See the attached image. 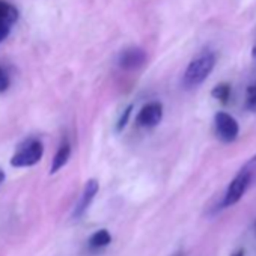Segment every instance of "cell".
Segmentation results:
<instances>
[{
    "label": "cell",
    "instance_id": "6",
    "mask_svg": "<svg viewBox=\"0 0 256 256\" xmlns=\"http://www.w3.org/2000/svg\"><path fill=\"white\" fill-rule=\"evenodd\" d=\"M162 119H163V104L158 101H152L142 107V110L136 118V122L144 128H152L158 125Z\"/></svg>",
    "mask_w": 256,
    "mask_h": 256
},
{
    "label": "cell",
    "instance_id": "3",
    "mask_svg": "<svg viewBox=\"0 0 256 256\" xmlns=\"http://www.w3.org/2000/svg\"><path fill=\"white\" fill-rule=\"evenodd\" d=\"M250 181H252V175L250 172L247 170H242L240 172L229 184L226 193H224V198H223V206H232L235 205L242 196L244 193L247 192L248 186H250Z\"/></svg>",
    "mask_w": 256,
    "mask_h": 256
},
{
    "label": "cell",
    "instance_id": "13",
    "mask_svg": "<svg viewBox=\"0 0 256 256\" xmlns=\"http://www.w3.org/2000/svg\"><path fill=\"white\" fill-rule=\"evenodd\" d=\"M246 108L250 110V112H256V84H252V86L247 88Z\"/></svg>",
    "mask_w": 256,
    "mask_h": 256
},
{
    "label": "cell",
    "instance_id": "20",
    "mask_svg": "<svg viewBox=\"0 0 256 256\" xmlns=\"http://www.w3.org/2000/svg\"><path fill=\"white\" fill-rule=\"evenodd\" d=\"M254 230H256V224H254Z\"/></svg>",
    "mask_w": 256,
    "mask_h": 256
},
{
    "label": "cell",
    "instance_id": "5",
    "mask_svg": "<svg viewBox=\"0 0 256 256\" xmlns=\"http://www.w3.org/2000/svg\"><path fill=\"white\" fill-rule=\"evenodd\" d=\"M145 62H146V52L140 47H128L118 58L119 68H122L125 71L138 70V68L144 66Z\"/></svg>",
    "mask_w": 256,
    "mask_h": 256
},
{
    "label": "cell",
    "instance_id": "18",
    "mask_svg": "<svg viewBox=\"0 0 256 256\" xmlns=\"http://www.w3.org/2000/svg\"><path fill=\"white\" fill-rule=\"evenodd\" d=\"M252 58H253V60L256 62V46L252 48Z\"/></svg>",
    "mask_w": 256,
    "mask_h": 256
},
{
    "label": "cell",
    "instance_id": "8",
    "mask_svg": "<svg viewBox=\"0 0 256 256\" xmlns=\"http://www.w3.org/2000/svg\"><path fill=\"white\" fill-rule=\"evenodd\" d=\"M70 157H71V145H70L68 142H64V144L59 146L58 152L54 154V157H53L52 168H50V174L59 172V170L68 163Z\"/></svg>",
    "mask_w": 256,
    "mask_h": 256
},
{
    "label": "cell",
    "instance_id": "12",
    "mask_svg": "<svg viewBox=\"0 0 256 256\" xmlns=\"http://www.w3.org/2000/svg\"><path fill=\"white\" fill-rule=\"evenodd\" d=\"M11 86V74L8 68L0 62V94H4L10 89Z\"/></svg>",
    "mask_w": 256,
    "mask_h": 256
},
{
    "label": "cell",
    "instance_id": "4",
    "mask_svg": "<svg viewBox=\"0 0 256 256\" xmlns=\"http://www.w3.org/2000/svg\"><path fill=\"white\" fill-rule=\"evenodd\" d=\"M214 124H216V132H217V136L220 138V140L230 144L238 138V133H240L238 122L229 113H226V112L216 113Z\"/></svg>",
    "mask_w": 256,
    "mask_h": 256
},
{
    "label": "cell",
    "instance_id": "9",
    "mask_svg": "<svg viewBox=\"0 0 256 256\" xmlns=\"http://www.w3.org/2000/svg\"><path fill=\"white\" fill-rule=\"evenodd\" d=\"M18 20V10L6 2V0H0V23L14 26Z\"/></svg>",
    "mask_w": 256,
    "mask_h": 256
},
{
    "label": "cell",
    "instance_id": "19",
    "mask_svg": "<svg viewBox=\"0 0 256 256\" xmlns=\"http://www.w3.org/2000/svg\"><path fill=\"white\" fill-rule=\"evenodd\" d=\"M253 160H254V162H256V156H254V157H253Z\"/></svg>",
    "mask_w": 256,
    "mask_h": 256
},
{
    "label": "cell",
    "instance_id": "21",
    "mask_svg": "<svg viewBox=\"0 0 256 256\" xmlns=\"http://www.w3.org/2000/svg\"><path fill=\"white\" fill-rule=\"evenodd\" d=\"M178 256H181V254H178Z\"/></svg>",
    "mask_w": 256,
    "mask_h": 256
},
{
    "label": "cell",
    "instance_id": "10",
    "mask_svg": "<svg viewBox=\"0 0 256 256\" xmlns=\"http://www.w3.org/2000/svg\"><path fill=\"white\" fill-rule=\"evenodd\" d=\"M112 242V235L107 229H100L96 232H94L90 236H89V247L94 248V250H98V248H102L106 246H108Z\"/></svg>",
    "mask_w": 256,
    "mask_h": 256
},
{
    "label": "cell",
    "instance_id": "16",
    "mask_svg": "<svg viewBox=\"0 0 256 256\" xmlns=\"http://www.w3.org/2000/svg\"><path fill=\"white\" fill-rule=\"evenodd\" d=\"M230 256H246V253H244V248H240V250H236L234 254H230Z\"/></svg>",
    "mask_w": 256,
    "mask_h": 256
},
{
    "label": "cell",
    "instance_id": "15",
    "mask_svg": "<svg viewBox=\"0 0 256 256\" xmlns=\"http://www.w3.org/2000/svg\"><path fill=\"white\" fill-rule=\"evenodd\" d=\"M11 29H12V26H8V24L0 23V42L5 41V40L8 38V35H10V32H11Z\"/></svg>",
    "mask_w": 256,
    "mask_h": 256
},
{
    "label": "cell",
    "instance_id": "11",
    "mask_svg": "<svg viewBox=\"0 0 256 256\" xmlns=\"http://www.w3.org/2000/svg\"><path fill=\"white\" fill-rule=\"evenodd\" d=\"M211 95H212L217 101H220L222 104H228V101H229V98H230V84H228V83H220V84H217V86L211 90Z\"/></svg>",
    "mask_w": 256,
    "mask_h": 256
},
{
    "label": "cell",
    "instance_id": "2",
    "mask_svg": "<svg viewBox=\"0 0 256 256\" xmlns=\"http://www.w3.org/2000/svg\"><path fill=\"white\" fill-rule=\"evenodd\" d=\"M44 154V145L38 139H29L26 140L17 152L11 158V166L12 168H30L35 166L41 162Z\"/></svg>",
    "mask_w": 256,
    "mask_h": 256
},
{
    "label": "cell",
    "instance_id": "17",
    "mask_svg": "<svg viewBox=\"0 0 256 256\" xmlns=\"http://www.w3.org/2000/svg\"><path fill=\"white\" fill-rule=\"evenodd\" d=\"M5 181V172L0 169V186H2V182Z\"/></svg>",
    "mask_w": 256,
    "mask_h": 256
},
{
    "label": "cell",
    "instance_id": "1",
    "mask_svg": "<svg viewBox=\"0 0 256 256\" xmlns=\"http://www.w3.org/2000/svg\"><path fill=\"white\" fill-rule=\"evenodd\" d=\"M216 66V54L214 53H204L199 58L193 59L188 66L186 68V72L182 76V86L186 89H194L199 84H202L208 76L212 72Z\"/></svg>",
    "mask_w": 256,
    "mask_h": 256
},
{
    "label": "cell",
    "instance_id": "7",
    "mask_svg": "<svg viewBox=\"0 0 256 256\" xmlns=\"http://www.w3.org/2000/svg\"><path fill=\"white\" fill-rule=\"evenodd\" d=\"M98 190H100V184H98L96 180H89L84 184L83 193H82V196H80V199H78V202H77V205L74 208V212H72L74 218H80L88 211V208L90 206L92 200L95 199Z\"/></svg>",
    "mask_w": 256,
    "mask_h": 256
},
{
    "label": "cell",
    "instance_id": "14",
    "mask_svg": "<svg viewBox=\"0 0 256 256\" xmlns=\"http://www.w3.org/2000/svg\"><path fill=\"white\" fill-rule=\"evenodd\" d=\"M132 110H133V106H128V107L124 110V113L120 114V118H119V120H118V125H116V130H118V132H120L122 128H125L128 119H130V116H132Z\"/></svg>",
    "mask_w": 256,
    "mask_h": 256
}]
</instances>
